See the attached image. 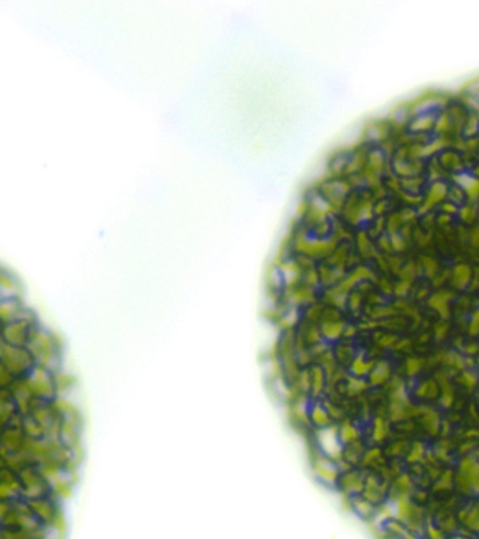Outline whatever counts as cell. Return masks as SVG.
<instances>
[{
  "label": "cell",
  "mask_w": 479,
  "mask_h": 539,
  "mask_svg": "<svg viewBox=\"0 0 479 539\" xmlns=\"http://www.w3.org/2000/svg\"><path fill=\"white\" fill-rule=\"evenodd\" d=\"M478 332H479L478 313H474V316H472V320H471V323H469L468 333H469V336H471V337H475V336L478 335Z\"/></svg>",
  "instance_id": "obj_28"
},
{
  "label": "cell",
  "mask_w": 479,
  "mask_h": 539,
  "mask_svg": "<svg viewBox=\"0 0 479 539\" xmlns=\"http://www.w3.org/2000/svg\"><path fill=\"white\" fill-rule=\"evenodd\" d=\"M453 483H454V473H453V471L441 472L440 476L435 479L434 485H433V490H435V492H446V490L453 487Z\"/></svg>",
  "instance_id": "obj_14"
},
{
  "label": "cell",
  "mask_w": 479,
  "mask_h": 539,
  "mask_svg": "<svg viewBox=\"0 0 479 539\" xmlns=\"http://www.w3.org/2000/svg\"><path fill=\"white\" fill-rule=\"evenodd\" d=\"M316 476L326 485H335L339 480V471L336 468V464H333V461H330L329 458H319L316 459L315 466H314Z\"/></svg>",
  "instance_id": "obj_3"
},
{
  "label": "cell",
  "mask_w": 479,
  "mask_h": 539,
  "mask_svg": "<svg viewBox=\"0 0 479 539\" xmlns=\"http://www.w3.org/2000/svg\"><path fill=\"white\" fill-rule=\"evenodd\" d=\"M426 452L427 451H426V447L423 442H414L413 445H412V448H411V451H409V453H408V456H406V461L412 465L422 464Z\"/></svg>",
  "instance_id": "obj_15"
},
{
  "label": "cell",
  "mask_w": 479,
  "mask_h": 539,
  "mask_svg": "<svg viewBox=\"0 0 479 539\" xmlns=\"http://www.w3.org/2000/svg\"><path fill=\"white\" fill-rule=\"evenodd\" d=\"M340 486H342V490L346 494H348V496H357V494L363 493L364 479L356 471H350V472H346V473L340 477Z\"/></svg>",
  "instance_id": "obj_4"
},
{
  "label": "cell",
  "mask_w": 479,
  "mask_h": 539,
  "mask_svg": "<svg viewBox=\"0 0 479 539\" xmlns=\"http://www.w3.org/2000/svg\"><path fill=\"white\" fill-rule=\"evenodd\" d=\"M396 341H398V338L395 336H384L380 340V345L384 348H392V347H395Z\"/></svg>",
  "instance_id": "obj_29"
},
{
  "label": "cell",
  "mask_w": 479,
  "mask_h": 539,
  "mask_svg": "<svg viewBox=\"0 0 479 539\" xmlns=\"http://www.w3.org/2000/svg\"><path fill=\"white\" fill-rule=\"evenodd\" d=\"M474 447H475V444H474V442L467 441L464 445H461V447H459V451H461V453L468 455V453H471V451H472V448H474Z\"/></svg>",
  "instance_id": "obj_32"
},
{
  "label": "cell",
  "mask_w": 479,
  "mask_h": 539,
  "mask_svg": "<svg viewBox=\"0 0 479 539\" xmlns=\"http://www.w3.org/2000/svg\"><path fill=\"white\" fill-rule=\"evenodd\" d=\"M351 507L354 510V513L360 516L364 519H371V518L375 517V513H377V508L374 504H371L370 501H367L365 498L363 497H354L351 500Z\"/></svg>",
  "instance_id": "obj_9"
},
{
  "label": "cell",
  "mask_w": 479,
  "mask_h": 539,
  "mask_svg": "<svg viewBox=\"0 0 479 539\" xmlns=\"http://www.w3.org/2000/svg\"><path fill=\"white\" fill-rule=\"evenodd\" d=\"M368 377H370V385L372 386L382 385L388 379H391V365L387 361H378L377 364H374Z\"/></svg>",
  "instance_id": "obj_7"
},
{
  "label": "cell",
  "mask_w": 479,
  "mask_h": 539,
  "mask_svg": "<svg viewBox=\"0 0 479 539\" xmlns=\"http://www.w3.org/2000/svg\"><path fill=\"white\" fill-rule=\"evenodd\" d=\"M343 329H344V324L340 323V322H333V320H329V322H325L320 327V336H323L326 340H338L339 337L343 333Z\"/></svg>",
  "instance_id": "obj_12"
},
{
  "label": "cell",
  "mask_w": 479,
  "mask_h": 539,
  "mask_svg": "<svg viewBox=\"0 0 479 539\" xmlns=\"http://www.w3.org/2000/svg\"><path fill=\"white\" fill-rule=\"evenodd\" d=\"M318 441L323 453L330 461L339 462L343 456V447L339 440L336 427H325L318 432Z\"/></svg>",
  "instance_id": "obj_1"
},
{
  "label": "cell",
  "mask_w": 479,
  "mask_h": 539,
  "mask_svg": "<svg viewBox=\"0 0 479 539\" xmlns=\"http://www.w3.org/2000/svg\"><path fill=\"white\" fill-rule=\"evenodd\" d=\"M465 437H467L468 440L477 438V437H478V432H477V430H469V431H467V434H465Z\"/></svg>",
  "instance_id": "obj_33"
},
{
  "label": "cell",
  "mask_w": 479,
  "mask_h": 539,
  "mask_svg": "<svg viewBox=\"0 0 479 539\" xmlns=\"http://www.w3.org/2000/svg\"><path fill=\"white\" fill-rule=\"evenodd\" d=\"M427 389H429V381L420 382V383L417 385V388L414 389V395H416V398H419V399H426Z\"/></svg>",
  "instance_id": "obj_26"
},
{
  "label": "cell",
  "mask_w": 479,
  "mask_h": 539,
  "mask_svg": "<svg viewBox=\"0 0 479 539\" xmlns=\"http://www.w3.org/2000/svg\"><path fill=\"white\" fill-rule=\"evenodd\" d=\"M367 388H368V383H367L364 379H361V378H354V377L347 378V390L351 393V395L361 393V392H364Z\"/></svg>",
  "instance_id": "obj_18"
},
{
  "label": "cell",
  "mask_w": 479,
  "mask_h": 539,
  "mask_svg": "<svg viewBox=\"0 0 479 539\" xmlns=\"http://www.w3.org/2000/svg\"><path fill=\"white\" fill-rule=\"evenodd\" d=\"M385 494H387V485L380 483V480L375 476H368L367 479H364L363 498L370 501L371 504L377 506V504H381Z\"/></svg>",
  "instance_id": "obj_2"
},
{
  "label": "cell",
  "mask_w": 479,
  "mask_h": 539,
  "mask_svg": "<svg viewBox=\"0 0 479 539\" xmlns=\"http://www.w3.org/2000/svg\"><path fill=\"white\" fill-rule=\"evenodd\" d=\"M381 458V449L380 448H371L363 456V465L368 466V465L377 464V461Z\"/></svg>",
  "instance_id": "obj_22"
},
{
  "label": "cell",
  "mask_w": 479,
  "mask_h": 539,
  "mask_svg": "<svg viewBox=\"0 0 479 539\" xmlns=\"http://www.w3.org/2000/svg\"><path fill=\"white\" fill-rule=\"evenodd\" d=\"M461 351H462V353H464L467 357H474L477 353H478V345L475 344V343L464 344L462 345V348H461Z\"/></svg>",
  "instance_id": "obj_30"
},
{
  "label": "cell",
  "mask_w": 479,
  "mask_h": 539,
  "mask_svg": "<svg viewBox=\"0 0 479 539\" xmlns=\"http://www.w3.org/2000/svg\"><path fill=\"white\" fill-rule=\"evenodd\" d=\"M297 382H298V389L302 393L308 392L311 389V372H309V369H302L301 372H298Z\"/></svg>",
  "instance_id": "obj_21"
},
{
  "label": "cell",
  "mask_w": 479,
  "mask_h": 539,
  "mask_svg": "<svg viewBox=\"0 0 479 539\" xmlns=\"http://www.w3.org/2000/svg\"><path fill=\"white\" fill-rule=\"evenodd\" d=\"M403 449H405V442H393L391 447L388 448V455H391V456H399L403 452Z\"/></svg>",
  "instance_id": "obj_24"
},
{
  "label": "cell",
  "mask_w": 479,
  "mask_h": 539,
  "mask_svg": "<svg viewBox=\"0 0 479 539\" xmlns=\"http://www.w3.org/2000/svg\"><path fill=\"white\" fill-rule=\"evenodd\" d=\"M356 335H357V329H356L354 326H344L343 333H342L343 337H346V338H353Z\"/></svg>",
  "instance_id": "obj_31"
},
{
  "label": "cell",
  "mask_w": 479,
  "mask_h": 539,
  "mask_svg": "<svg viewBox=\"0 0 479 539\" xmlns=\"http://www.w3.org/2000/svg\"><path fill=\"white\" fill-rule=\"evenodd\" d=\"M309 419L312 420V423L318 426L319 428H325V427H329V423H330V414L327 413V410L325 407H322L320 404H315L312 409H311V414H309Z\"/></svg>",
  "instance_id": "obj_13"
},
{
  "label": "cell",
  "mask_w": 479,
  "mask_h": 539,
  "mask_svg": "<svg viewBox=\"0 0 479 539\" xmlns=\"http://www.w3.org/2000/svg\"><path fill=\"white\" fill-rule=\"evenodd\" d=\"M459 382H461L465 388L474 389L475 386H477V382H478V379H477V374H475L474 371H471V369H464V371H461V374H459Z\"/></svg>",
  "instance_id": "obj_20"
},
{
  "label": "cell",
  "mask_w": 479,
  "mask_h": 539,
  "mask_svg": "<svg viewBox=\"0 0 479 539\" xmlns=\"http://www.w3.org/2000/svg\"><path fill=\"white\" fill-rule=\"evenodd\" d=\"M309 372H311V389L309 390L312 392L314 398H318L323 392L325 385H326V374L319 365L312 368Z\"/></svg>",
  "instance_id": "obj_10"
},
{
  "label": "cell",
  "mask_w": 479,
  "mask_h": 539,
  "mask_svg": "<svg viewBox=\"0 0 479 539\" xmlns=\"http://www.w3.org/2000/svg\"><path fill=\"white\" fill-rule=\"evenodd\" d=\"M422 365H423V361L420 358H416V357H412L409 358L406 362H405V369H406V375L411 378H414L422 369Z\"/></svg>",
  "instance_id": "obj_19"
},
{
  "label": "cell",
  "mask_w": 479,
  "mask_h": 539,
  "mask_svg": "<svg viewBox=\"0 0 479 539\" xmlns=\"http://www.w3.org/2000/svg\"><path fill=\"white\" fill-rule=\"evenodd\" d=\"M419 416H422V424L425 426L426 431L430 435H437L440 432V417L438 413L430 406H419L417 407Z\"/></svg>",
  "instance_id": "obj_5"
},
{
  "label": "cell",
  "mask_w": 479,
  "mask_h": 539,
  "mask_svg": "<svg viewBox=\"0 0 479 539\" xmlns=\"http://www.w3.org/2000/svg\"><path fill=\"white\" fill-rule=\"evenodd\" d=\"M387 431H388V428H387V423L384 420V417L382 416L375 417L374 427H372V440H374V442L384 441L385 437H387Z\"/></svg>",
  "instance_id": "obj_16"
},
{
  "label": "cell",
  "mask_w": 479,
  "mask_h": 539,
  "mask_svg": "<svg viewBox=\"0 0 479 539\" xmlns=\"http://www.w3.org/2000/svg\"><path fill=\"white\" fill-rule=\"evenodd\" d=\"M351 356H353V351L348 347H339L338 350H336V357H338L340 361H346Z\"/></svg>",
  "instance_id": "obj_27"
},
{
  "label": "cell",
  "mask_w": 479,
  "mask_h": 539,
  "mask_svg": "<svg viewBox=\"0 0 479 539\" xmlns=\"http://www.w3.org/2000/svg\"><path fill=\"white\" fill-rule=\"evenodd\" d=\"M412 493H413V482H412L411 474L401 473L396 477L395 483L392 485L391 492H389L391 500L393 501L399 497H409L411 498Z\"/></svg>",
  "instance_id": "obj_6"
},
{
  "label": "cell",
  "mask_w": 479,
  "mask_h": 539,
  "mask_svg": "<svg viewBox=\"0 0 479 539\" xmlns=\"http://www.w3.org/2000/svg\"><path fill=\"white\" fill-rule=\"evenodd\" d=\"M374 361H367L365 359V356L364 353H360L357 356L353 358L351 364H350V371L353 374L354 378H363L367 377L371 372V369L374 367Z\"/></svg>",
  "instance_id": "obj_8"
},
{
  "label": "cell",
  "mask_w": 479,
  "mask_h": 539,
  "mask_svg": "<svg viewBox=\"0 0 479 539\" xmlns=\"http://www.w3.org/2000/svg\"><path fill=\"white\" fill-rule=\"evenodd\" d=\"M306 340H308V343H311V344H318V343H322V336H320V332L318 330V329H312V330H309L308 332V335H306Z\"/></svg>",
  "instance_id": "obj_25"
},
{
  "label": "cell",
  "mask_w": 479,
  "mask_h": 539,
  "mask_svg": "<svg viewBox=\"0 0 479 539\" xmlns=\"http://www.w3.org/2000/svg\"><path fill=\"white\" fill-rule=\"evenodd\" d=\"M338 435L339 440L342 444H353V442L359 441L360 432L359 430L350 423V421H344L340 427L338 428Z\"/></svg>",
  "instance_id": "obj_11"
},
{
  "label": "cell",
  "mask_w": 479,
  "mask_h": 539,
  "mask_svg": "<svg viewBox=\"0 0 479 539\" xmlns=\"http://www.w3.org/2000/svg\"><path fill=\"white\" fill-rule=\"evenodd\" d=\"M448 335V326L446 323H438L434 327V336L437 340H444Z\"/></svg>",
  "instance_id": "obj_23"
},
{
  "label": "cell",
  "mask_w": 479,
  "mask_h": 539,
  "mask_svg": "<svg viewBox=\"0 0 479 539\" xmlns=\"http://www.w3.org/2000/svg\"><path fill=\"white\" fill-rule=\"evenodd\" d=\"M440 404L443 407H450L454 402V389H453V385L448 382H444L440 385Z\"/></svg>",
  "instance_id": "obj_17"
}]
</instances>
